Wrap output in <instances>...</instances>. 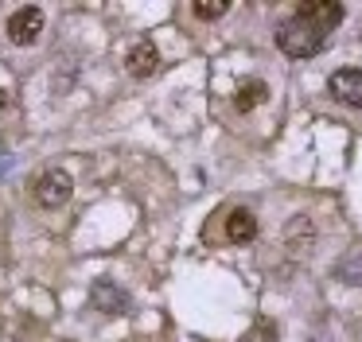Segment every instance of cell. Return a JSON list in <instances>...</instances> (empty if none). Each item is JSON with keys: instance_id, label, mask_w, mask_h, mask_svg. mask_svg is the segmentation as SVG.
Wrapping results in <instances>:
<instances>
[{"instance_id": "obj_1", "label": "cell", "mask_w": 362, "mask_h": 342, "mask_svg": "<svg viewBox=\"0 0 362 342\" xmlns=\"http://www.w3.org/2000/svg\"><path fill=\"white\" fill-rule=\"evenodd\" d=\"M346 8L339 0H312V4H300L288 20L276 23V47H281L288 59H312L327 47V35L343 23Z\"/></svg>"}, {"instance_id": "obj_2", "label": "cell", "mask_w": 362, "mask_h": 342, "mask_svg": "<svg viewBox=\"0 0 362 342\" xmlns=\"http://www.w3.org/2000/svg\"><path fill=\"white\" fill-rule=\"evenodd\" d=\"M71 194H74V179L66 175V171H59V167L43 171L40 183H35V199H40V206H47V210L63 206Z\"/></svg>"}, {"instance_id": "obj_3", "label": "cell", "mask_w": 362, "mask_h": 342, "mask_svg": "<svg viewBox=\"0 0 362 342\" xmlns=\"http://www.w3.org/2000/svg\"><path fill=\"white\" fill-rule=\"evenodd\" d=\"M40 31H43V8L40 4H24L8 16V39L12 43L28 47V43L40 39Z\"/></svg>"}, {"instance_id": "obj_4", "label": "cell", "mask_w": 362, "mask_h": 342, "mask_svg": "<svg viewBox=\"0 0 362 342\" xmlns=\"http://www.w3.org/2000/svg\"><path fill=\"white\" fill-rule=\"evenodd\" d=\"M327 90L339 105L362 109V70L358 66H339L335 74L327 78Z\"/></svg>"}, {"instance_id": "obj_5", "label": "cell", "mask_w": 362, "mask_h": 342, "mask_svg": "<svg viewBox=\"0 0 362 342\" xmlns=\"http://www.w3.org/2000/svg\"><path fill=\"white\" fill-rule=\"evenodd\" d=\"M90 307L105 311V315H121V311H129V295L113 280H98L94 292H90Z\"/></svg>"}, {"instance_id": "obj_6", "label": "cell", "mask_w": 362, "mask_h": 342, "mask_svg": "<svg viewBox=\"0 0 362 342\" xmlns=\"http://www.w3.org/2000/svg\"><path fill=\"white\" fill-rule=\"evenodd\" d=\"M257 237V218H253V210L238 206L226 214V241H234V245H250V241Z\"/></svg>"}, {"instance_id": "obj_7", "label": "cell", "mask_w": 362, "mask_h": 342, "mask_svg": "<svg viewBox=\"0 0 362 342\" xmlns=\"http://www.w3.org/2000/svg\"><path fill=\"white\" fill-rule=\"evenodd\" d=\"M125 66H129V74H136V78H148L152 70L160 66V51H156L152 43H136L133 51H129Z\"/></svg>"}, {"instance_id": "obj_8", "label": "cell", "mask_w": 362, "mask_h": 342, "mask_svg": "<svg viewBox=\"0 0 362 342\" xmlns=\"http://www.w3.org/2000/svg\"><path fill=\"white\" fill-rule=\"evenodd\" d=\"M269 98V86L261 82V78H250V82L242 86V90H238V98H234V105L242 109V113H250L253 105H261V101Z\"/></svg>"}, {"instance_id": "obj_9", "label": "cell", "mask_w": 362, "mask_h": 342, "mask_svg": "<svg viewBox=\"0 0 362 342\" xmlns=\"http://www.w3.org/2000/svg\"><path fill=\"white\" fill-rule=\"evenodd\" d=\"M335 276H339V280H346V284H354V288H362V253L343 256V264L335 269Z\"/></svg>"}, {"instance_id": "obj_10", "label": "cell", "mask_w": 362, "mask_h": 342, "mask_svg": "<svg viewBox=\"0 0 362 342\" xmlns=\"http://www.w3.org/2000/svg\"><path fill=\"white\" fill-rule=\"evenodd\" d=\"M226 8H230L226 0H195V4H191V12H195L199 20H218Z\"/></svg>"}, {"instance_id": "obj_11", "label": "cell", "mask_w": 362, "mask_h": 342, "mask_svg": "<svg viewBox=\"0 0 362 342\" xmlns=\"http://www.w3.org/2000/svg\"><path fill=\"white\" fill-rule=\"evenodd\" d=\"M4 105H8V93H4V90H0V109H4Z\"/></svg>"}]
</instances>
